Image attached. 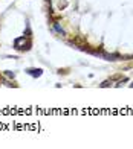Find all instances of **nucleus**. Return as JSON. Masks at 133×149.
<instances>
[{"mask_svg": "<svg viewBox=\"0 0 133 149\" xmlns=\"http://www.w3.org/2000/svg\"><path fill=\"white\" fill-rule=\"evenodd\" d=\"M14 47H15L17 50H28L29 47H31V41L25 35L23 37H18V38H15V41H14Z\"/></svg>", "mask_w": 133, "mask_h": 149, "instance_id": "nucleus-1", "label": "nucleus"}, {"mask_svg": "<svg viewBox=\"0 0 133 149\" xmlns=\"http://www.w3.org/2000/svg\"><path fill=\"white\" fill-rule=\"evenodd\" d=\"M26 73H28L29 76H32V78H40L43 74V70L42 69H28Z\"/></svg>", "mask_w": 133, "mask_h": 149, "instance_id": "nucleus-2", "label": "nucleus"}, {"mask_svg": "<svg viewBox=\"0 0 133 149\" xmlns=\"http://www.w3.org/2000/svg\"><path fill=\"white\" fill-rule=\"evenodd\" d=\"M54 31H55L57 33H60V35H64V29H63L58 23H54Z\"/></svg>", "mask_w": 133, "mask_h": 149, "instance_id": "nucleus-3", "label": "nucleus"}, {"mask_svg": "<svg viewBox=\"0 0 133 149\" xmlns=\"http://www.w3.org/2000/svg\"><path fill=\"white\" fill-rule=\"evenodd\" d=\"M6 74H8L9 78H14L15 76V73H11V72H6Z\"/></svg>", "mask_w": 133, "mask_h": 149, "instance_id": "nucleus-4", "label": "nucleus"}, {"mask_svg": "<svg viewBox=\"0 0 133 149\" xmlns=\"http://www.w3.org/2000/svg\"><path fill=\"white\" fill-rule=\"evenodd\" d=\"M130 87H133V84H132V85H130Z\"/></svg>", "mask_w": 133, "mask_h": 149, "instance_id": "nucleus-5", "label": "nucleus"}]
</instances>
